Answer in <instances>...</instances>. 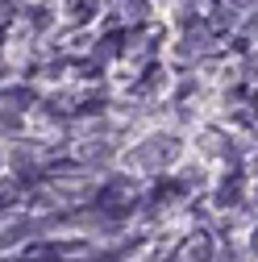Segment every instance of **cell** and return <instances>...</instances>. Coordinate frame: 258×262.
<instances>
[{
  "label": "cell",
  "instance_id": "cell-1",
  "mask_svg": "<svg viewBox=\"0 0 258 262\" xmlns=\"http://www.w3.org/2000/svg\"><path fill=\"white\" fill-rule=\"evenodd\" d=\"M175 158H179V138L175 134H154L142 146H134V154H129V162L142 167V171H167Z\"/></svg>",
  "mask_w": 258,
  "mask_h": 262
},
{
  "label": "cell",
  "instance_id": "cell-2",
  "mask_svg": "<svg viewBox=\"0 0 258 262\" xmlns=\"http://www.w3.org/2000/svg\"><path fill=\"white\" fill-rule=\"evenodd\" d=\"M0 100H5L13 113H25L29 104H34V88H21V83L17 88H5V92H0Z\"/></svg>",
  "mask_w": 258,
  "mask_h": 262
},
{
  "label": "cell",
  "instance_id": "cell-3",
  "mask_svg": "<svg viewBox=\"0 0 258 262\" xmlns=\"http://www.w3.org/2000/svg\"><path fill=\"white\" fill-rule=\"evenodd\" d=\"M29 233H34V221H29V216H21L17 225H9L5 233H0V250H9V246H17V242H25Z\"/></svg>",
  "mask_w": 258,
  "mask_h": 262
},
{
  "label": "cell",
  "instance_id": "cell-4",
  "mask_svg": "<svg viewBox=\"0 0 258 262\" xmlns=\"http://www.w3.org/2000/svg\"><path fill=\"white\" fill-rule=\"evenodd\" d=\"M208 258H212V246H208V237L187 242V262H208Z\"/></svg>",
  "mask_w": 258,
  "mask_h": 262
},
{
  "label": "cell",
  "instance_id": "cell-5",
  "mask_svg": "<svg viewBox=\"0 0 258 262\" xmlns=\"http://www.w3.org/2000/svg\"><path fill=\"white\" fill-rule=\"evenodd\" d=\"M238 187H242L238 179H229V183H225V187H221V195H217V200H221V208H225V204H233V200H238Z\"/></svg>",
  "mask_w": 258,
  "mask_h": 262
},
{
  "label": "cell",
  "instance_id": "cell-6",
  "mask_svg": "<svg viewBox=\"0 0 258 262\" xmlns=\"http://www.w3.org/2000/svg\"><path fill=\"white\" fill-rule=\"evenodd\" d=\"M246 75H258V54H246V67H242Z\"/></svg>",
  "mask_w": 258,
  "mask_h": 262
},
{
  "label": "cell",
  "instance_id": "cell-7",
  "mask_svg": "<svg viewBox=\"0 0 258 262\" xmlns=\"http://www.w3.org/2000/svg\"><path fill=\"white\" fill-rule=\"evenodd\" d=\"M250 250H254V254H258V229H254V237H250Z\"/></svg>",
  "mask_w": 258,
  "mask_h": 262
}]
</instances>
